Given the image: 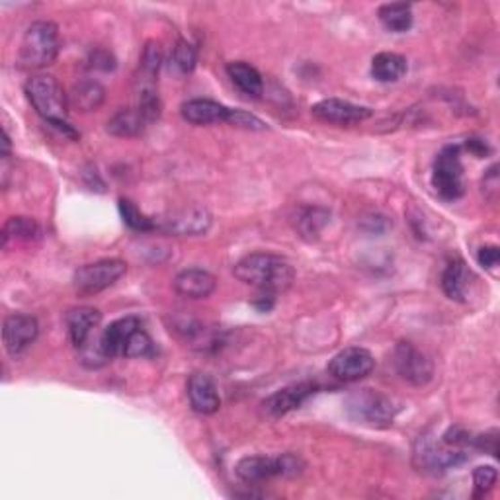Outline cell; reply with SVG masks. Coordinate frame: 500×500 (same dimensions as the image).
Segmentation results:
<instances>
[{
  "mask_svg": "<svg viewBox=\"0 0 500 500\" xmlns=\"http://www.w3.org/2000/svg\"><path fill=\"white\" fill-rule=\"evenodd\" d=\"M317 383L313 382H302V383H294L287 385L280 391L272 393L266 401L262 403V410L266 417L272 418H280L287 413H292L297 407H302L311 395L317 393Z\"/></svg>",
  "mask_w": 500,
  "mask_h": 500,
  "instance_id": "cell-13",
  "label": "cell"
},
{
  "mask_svg": "<svg viewBox=\"0 0 500 500\" xmlns=\"http://www.w3.org/2000/svg\"><path fill=\"white\" fill-rule=\"evenodd\" d=\"M211 224H214V217H211L207 207L190 206L154 219V231L174 237H199L206 235Z\"/></svg>",
  "mask_w": 500,
  "mask_h": 500,
  "instance_id": "cell-8",
  "label": "cell"
},
{
  "mask_svg": "<svg viewBox=\"0 0 500 500\" xmlns=\"http://www.w3.org/2000/svg\"><path fill=\"white\" fill-rule=\"evenodd\" d=\"M311 114H313L319 121H325V124H332V126H355L373 116L370 108L352 104L340 98L320 100V102H317L313 108H311Z\"/></svg>",
  "mask_w": 500,
  "mask_h": 500,
  "instance_id": "cell-11",
  "label": "cell"
},
{
  "mask_svg": "<svg viewBox=\"0 0 500 500\" xmlns=\"http://www.w3.org/2000/svg\"><path fill=\"white\" fill-rule=\"evenodd\" d=\"M61 49L59 28L49 20H39L26 30L20 43L18 63L22 69L39 71L53 65Z\"/></svg>",
  "mask_w": 500,
  "mask_h": 500,
  "instance_id": "cell-2",
  "label": "cell"
},
{
  "mask_svg": "<svg viewBox=\"0 0 500 500\" xmlns=\"http://www.w3.org/2000/svg\"><path fill=\"white\" fill-rule=\"evenodd\" d=\"M39 237L41 229L31 217H10L3 227V247H6L10 239L36 241Z\"/></svg>",
  "mask_w": 500,
  "mask_h": 500,
  "instance_id": "cell-28",
  "label": "cell"
},
{
  "mask_svg": "<svg viewBox=\"0 0 500 500\" xmlns=\"http://www.w3.org/2000/svg\"><path fill=\"white\" fill-rule=\"evenodd\" d=\"M465 149H468L471 154H475V157H487V154L491 153V147H488L483 139H475V137L465 141Z\"/></svg>",
  "mask_w": 500,
  "mask_h": 500,
  "instance_id": "cell-38",
  "label": "cell"
},
{
  "mask_svg": "<svg viewBox=\"0 0 500 500\" xmlns=\"http://www.w3.org/2000/svg\"><path fill=\"white\" fill-rule=\"evenodd\" d=\"M498 186H500V182H498V166L495 164L483 176V194H485V197L491 199V202H496Z\"/></svg>",
  "mask_w": 500,
  "mask_h": 500,
  "instance_id": "cell-36",
  "label": "cell"
},
{
  "mask_svg": "<svg viewBox=\"0 0 500 500\" xmlns=\"http://www.w3.org/2000/svg\"><path fill=\"white\" fill-rule=\"evenodd\" d=\"M188 399L199 415H215L221 408V397L215 382L206 373H194L188 380Z\"/></svg>",
  "mask_w": 500,
  "mask_h": 500,
  "instance_id": "cell-16",
  "label": "cell"
},
{
  "mask_svg": "<svg viewBox=\"0 0 500 500\" xmlns=\"http://www.w3.org/2000/svg\"><path fill=\"white\" fill-rule=\"evenodd\" d=\"M127 272V264L119 259H104L81 266L73 276L75 290L83 295H94L112 287Z\"/></svg>",
  "mask_w": 500,
  "mask_h": 500,
  "instance_id": "cell-7",
  "label": "cell"
},
{
  "mask_svg": "<svg viewBox=\"0 0 500 500\" xmlns=\"http://www.w3.org/2000/svg\"><path fill=\"white\" fill-rule=\"evenodd\" d=\"M500 260V250L498 247H483L479 249V254H477V262H479L485 270H493L495 266H498Z\"/></svg>",
  "mask_w": 500,
  "mask_h": 500,
  "instance_id": "cell-37",
  "label": "cell"
},
{
  "mask_svg": "<svg viewBox=\"0 0 500 500\" xmlns=\"http://www.w3.org/2000/svg\"><path fill=\"white\" fill-rule=\"evenodd\" d=\"M330 214L323 207H302L295 215V229L305 239H317L319 232L329 224Z\"/></svg>",
  "mask_w": 500,
  "mask_h": 500,
  "instance_id": "cell-26",
  "label": "cell"
},
{
  "mask_svg": "<svg viewBox=\"0 0 500 500\" xmlns=\"http://www.w3.org/2000/svg\"><path fill=\"white\" fill-rule=\"evenodd\" d=\"M235 473L242 483L247 485H257L270 481L274 477H284V460L282 455L272 458V455H249V458H242Z\"/></svg>",
  "mask_w": 500,
  "mask_h": 500,
  "instance_id": "cell-14",
  "label": "cell"
},
{
  "mask_svg": "<svg viewBox=\"0 0 500 500\" xmlns=\"http://www.w3.org/2000/svg\"><path fill=\"white\" fill-rule=\"evenodd\" d=\"M162 65V49L157 41H147L145 49L141 55V66H139V83L141 88L154 86V79L159 76V69Z\"/></svg>",
  "mask_w": 500,
  "mask_h": 500,
  "instance_id": "cell-27",
  "label": "cell"
},
{
  "mask_svg": "<svg viewBox=\"0 0 500 500\" xmlns=\"http://www.w3.org/2000/svg\"><path fill=\"white\" fill-rule=\"evenodd\" d=\"M182 118L192 126H211V124H227L231 116V108L207 98L188 100L180 106Z\"/></svg>",
  "mask_w": 500,
  "mask_h": 500,
  "instance_id": "cell-15",
  "label": "cell"
},
{
  "mask_svg": "<svg viewBox=\"0 0 500 500\" xmlns=\"http://www.w3.org/2000/svg\"><path fill=\"white\" fill-rule=\"evenodd\" d=\"M227 75L242 94L250 98H260L264 92L262 75L252 65L244 61H232L227 65Z\"/></svg>",
  "mask_w": 500,
  "mask_h": 500,
  "instance_id": "cell-21",
  "label": "cell"
},
{
  "mask_svg": "<svg viewBox=\"0 0 500 500\" xmlns=\"http://www.w3.org/2000/svg\"><path fill=\"white\" fill-rule=\"evenodd\" d=\"M153 354V340L143 329H137L129 337L124 355L126 358H145V355Z\"/></svg>",
  "mask_w": 500,
  "mask_h": 500,
  "instance_id": "cell-30",
  "label": "cell"
},
{
  "mask_svg": "<svg viewBox=\"0 0 500 500\" xmlns=\"http://www.w3.org/2000/svg\"><path fill=\"white\" fill-rule=\"evenodd\" d=\"M215 276L202 268H188L174 277L176 294L188 299H207L215 292Z\"/></svg>",
  "mask_w": 500,
  "mask_h": 500,
  "instance_id": "cell-18",
  "label": "cell"
},
{
  "mask_svg": "<svg viewBox=\"0 0 500 500\" xmlns=\"http://www.w3.org/2000/svg\"><path fill=\"white\" fill-rule=\"evenodd\" d=\"M106 98V88L98 81H83L73 88L71 104L79 108L81 112H94L102 106Z\"/></svg>",
  "mask_w": 500,
  "mask_h": 500,
  "instance_id": "cell-24",
  "label": "cell"
},
{
  "mask_svg": "<svg viewBox=\"0 0 500 500\" xmlns=\"http://www.w3.org/2000/svg\"><path fill=\"white\" fill-rule=\"evenodd\" d=\"M197 63V49L192 46L190 41L180 39L174 48V65L182 73H192Z\"/></svg>",
  "mask_w": 500,
  "mask_h": 500,
  "instance_id": "cell-32",
  "label": "cell"
},
{
  "mask_svg": "<svg viewBox=\"0 0 500 500\" xmlns=\"http://www.w3.org/2000/svg\"><path fill=\"white\" fill-rule=\"evenodd\" d=\"M469 460L468 450L448 446L443 440H434L432 436H420L415 443L413 461L418 471H425L430 475L446 473L458 465Z\"/></svg>",
  "mask_w": 500,
  "mask_h": 500,
  "instance_id": "cell-4",
  "label": "cell"
},
{
  "mask_svg": "<svg viewBox=\"0 0 500 500\" xmlns=\"http://www.w3.org/2000/svg\"><path fill=\"white\" fill-rule=\"evenodd\" d=\"M393 365L403 380L415 387H425L434 375V364L413 342L401 340L393 350Z\"/></svg>",
  "mask_w": 500,
  "mask_h": 500,
  "instance_id": "cell-9",
  "label": "cell"
},
{
  "mask_svg": "<svg viewBox=\"0 0 500 500\" xmlns=\"http://www.w3.org/2000/svg\"><path fill=\"white\" fill-rule=\"evenodd\" d=\"M39 335L38 319L26 313H14L4 319L3 325V342L6 352L18 358L24 354Z\"/></svg>",
  "mask_w": 500,
  "mask_h": 500,
  "instance_id": "cell-12",
  "label": "cell"
},
{
  "mask_svg": "<svg viewBox=\"0 0 500 500\" xmlns=\"http://www.w3.org/2000/svg\"><path fill=\"white\" fill-rule=\"evenodd\" d=\"M100 319H102V315H100V311L94 307L83 305L66 311L65 323L76 350H81L84 344L92 338V332L98 327Z\"/></svg>",
  "mask_w": 500,
  "mask_h": 500,
  "instance_id": "cell-17",
  "label": "cell"
},
{
  "mask_svg": "<svg viewBox=\"0 0 500 500\" xmlns=\"http://www.w3.org/2000/svg\"><path fill=\"white\" fill-rule=\"evenodd\" d=\"M91 69H96V71H112L116 69V59H114V55L106 51V49H96L92 51L91 55Z\"/></svg>",
  "mask_w": 500,
  "mask_h": 500,
  "instance_id": "cell-35",
  "label": "cell"
},
{
  "mask_svg": "<svg viewBox=\"0 0 500 500\" xmlns=\"http://www.w3.org/2000/svg\"><path fill=\"white\" fill-rule=\"evenodd\" d=\"M377 16H380V22L385 30L395 33H403L413 26V6L407 3L383 4Z\"/></svg>",
  "mask_w": 500,
  "mask_h": 500,
  "instance_id": "cell-25",
  "label": "cell"
},
{
  "mask_svg": "<svg viewBox=\"0 0 500 500\" xmlns=\"http://www.w3.org/2000/svg\"><path fill=\"white\" fill-rule=\"evenodd\" d=\"M471 448L496 455L498 453V430H488V432H485V434L473 436Z\"/></svg>",
  "mask_w": 500,
  "mask_h": 500,
  "instance_id": "cell-34",
  "label": "cell"
},
{
  "mask_svg": "<svg viewBox=\"0 0 500 500\" xmlns=\"http://www.w3.org/2000/svg\"><path fill=\"white\" fill-rule=\"evenodd\" d=\"M346 410L350 418L370 428H389L397 415V407L391 399L373 391V389L354 391L346 401Z\"/></svg>",
  "mask_w": 500,
  "mask_h": 500,
  "instance_id": "cell-5",
  "label": "cell"
},
{
  "mask_svg": "<svg viewBox=\"0 0 500 500\" xmlns=\"http://www.w3.org/2000/svg\"><path fill=\"white\" fill-rule=\"evenodd\" d=\"M372 75L380 83H397L407 75V59L393 51L377 53L372 61Z\"/></svg>",
  "mask_w": 500,
  "mask_h": 500,
  "instance_id": "cell-22",
  "label": "cell"
},
{
  "mask_svg": "<svg viewBox=\"0 0 500 500\" xmlns=\"http://www.w3.org/2000/svg\"><path fill=\"white\" fill-rule=\"evenodd\" d=\"M498 473L493 465H481L473 471V487H475V498H483L485 495L491 493V488L496 485Z\"/></svg>",
  "mask_w": 500,
  "mask_h": 500,
  "instance_id": "cell-31",
  "label": "cell"
},
{
  "mask_svg": "<svg viewBox=\"0 0 500 500\" xmlns=\"http://www.w3.org/2000/svg\"><path fill=\"white\" fill-rule=\"evenodd\" d=\"M469 280L471 272L468 270V264L463 260H452L446 270L442 274V290L448 295L452 302H468V292H469Z\"/></svg>",
  "mask_w": 500,
  "mask_h": 500,
  "instance_id": "cell-20",
  "label": "cell"
},
{
  "mask_svg": "<svg viewBox=\"0 0 500 500\" xmlns=\"http://www.w3.org/2000/svg\"><path fill=\"white\" fill-rule=\"evenodd\" d=\"M149 124L139 108H124L108 121L106 131L114 137H136Z\"/></svg>",
  "mask_w": 500,
  "mask_h": 500,
  "instance_id": "cell-23",
  "label": "cell"
},
{
  "mask_svg": "<svg viewBox=\"0 0 500 500\" xmlns=\"http://www.w3.org/2000/svg\"><path fill=\"white\" fill-rule=\"evenodd\" d=\"M432 186H434L436 194L448 202H455L463 196L465 184L460 145H448L440 151L434 162V172H432Z\"/></svg>",
  "mask_w": 500,
  "mask_h": 500,
  "instance_id": "cell-6",
  "label": "cell"
},
{
  "mask_svg": "<svg viewBox=\"0 0 500 500\" xmlns=\"http://www.w3.org/2000/svg\"><path fill=\"white\" fill-rule=\"evenodd\" d=\"M137 329H141V320L137 317L118 319L112 325L104 329L102 335H100V344H102V350L108 355V360L124 355L126 344Z\"/></svg>",
  "mask_w": 500,
  "mask_h": 500,
  "instance_id": "cell-19",
  "label": "cell"
},
{
  "mask_svg": "<svg viewBox=\"0 0 500 500\" xmlns=\"http://www.w3.org/2000/svg\"><path fill=\"white\" fill-rule=\"evenodd\" d=\"M232 272L242 284L259 287L260 292L274 295L285 292L295 280L294 266L272 252H252L249 257L241 259Z\"/></svg>",
  "mask_w": 500,
  "mask_h": 500,
  "instance_id": "cell-1",
  "label": "cell"
},
{
  "mask_svg": "<svg viewBox=\"0 0 500 500\" xmlns=\"http://www.w3.org/2000/svg\"><path fill=\"white\" fill-rule=\"evenodd\" d=\"M119 214H121V217H124V224L133 231H139V232L154 231V219L147 217L145 214H141L139 207L127 197L119 199Z\"/></svg>",
  "mask_w": 500,
  "mask_h": 500,
  "instance_id": "cell-29",
  "label": "cell"
},
{
  "mask_svg": "<svg viewBox=\"0 0 500 500\" xmlns=\"http://www.w3.org/2000/svg\"><path fill=\"white\" fill-rule=\"evenodd\" d=\"M227 124H231L232 127H241V129H247V131H264L266 124L249 112H242V110H231V116L227 119Z\"/></svg>",
  "mask_w": 500,
  "mask_h": 500,
  "instance_id": "cell-33",
  "label": "cell"
},
{
  "mask_svg": "<svg viewBox=\"0 0 500 500\" xmlns=\"http://www.w3.org/2000/svg\"><path fill=\"white\" fill-rule=\"evenodd\" d=\"M26 96L33 110L48 121L49 126L66 124L69 116V98L63 86L51 75H33L26 83Z\"/></svg>",
  "mask_w": 500,
  "mask_h": 500,
  "instance_id": "cell-3",
  "label": "cell"
},
{
  "mask_svg": "<svg viewBox=\"0 0 500 500\" xmlns=\"http://www.w3.org/2000/svg\"><path fill=\"white\" fill-rule=\"evenodd\" d=\"M375 368V358L370 350L350 346L338 352L329 364V373L338 382L354 383L368 377Z\"/></svg>",
  "mask_w": 500,
  "mask_h": 500,
  "instance_id": "cell-10",
  "label": "cell"
}]
</instances>
